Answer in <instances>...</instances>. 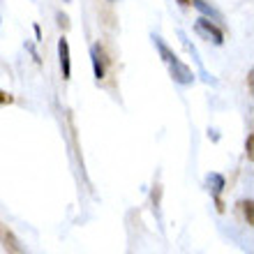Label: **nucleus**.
Wrapping results in <instances>:
<instances>
[{"instance_id":"f257e3e1","label":"nucleus","mask_w":254,"mask_h":254,"mask_svg":"<svg viewBox=\"0 0 254 254\" xmlns=\"http://www.w3.org/2000/svg\"><path fill=\"white\" fill-rule=\"evenodd\" d=\"M153 42H155V47H157V51H160V58L164 61V65L169 67L171 79H174L176 83H181V86H192V83H194L192 67L185 65V63H183L181 58H178V56L169 49V44L162 40L160 35H153Z\"/></svg>"},{"instance_id":"f03ea898","label":"nucleus","mask_w":254,"mask_h":254,"mask_svg":"<svg viewBox=\"0 0 254 254\" xmlns=\"http://www.w3.org/2000/svg\"><path fill=\"white\" fill-rule=\"evenodd\" d=\"M194 30H196V35H201L203 40L213 42L215 47H222V44H224V30H222V26L210 19H206V16H199V19H196Z\"/></svg>"},{"instance_id":"7ed1b4c3","label":"nucleus","mask_w":254,"mask_h":254,"mask_svg":"<svg viewBox=\"0 0 254 254\" xmlns=\"http://www.w3.org/2000/svg\"><path fill=\"white\" fill-rule=\"evenodd\" d=\"M90 61H93L95 79L102 81L107 76V54H104V47H102V44H93V47H90Z\"/></svg>"},{"instance_id":"20e7f679","label":"nucleus","mask_w":254,"mask_h":254,"mask_svg":"<svg viewBox=\"0 0 254 254\" xmlns=\"http://www.w3.org/2000/svg\"><path fill=\"white\" fill-rule=\"evenodd\" d=\"M0 245H2V250H5L7 254H26L21 241L14 236L12 229H7L5 224H0Z\"/></svg>"},{"instance_id":"39448f33","label":"nucleus","mask_w":254,"mask_h":254,"mask_svg":"<svg viewBox=\"0 0 254 254\" xmlns=\"http://www.w3.org/2000/svg\"><path fill=\"white\" fill-rule=\"evenodd\" d=\"M58 61H61L63 79L69 81L72 79V58H69V42H67L65 37L58 40Z\"/></svg>"},{"instance_id":"423d86ee","label":"nucleus","mask_w":254,"mask_h":254,"mask_svg":"<svg viewBox=\"0 0 254 254\" xmlns=\"http://www.w3.org/2000/svg\"><path fill=\"white\" fill-rule=\"evenodd\" d=\"M206 183H208V190H210V194L215 196V206H217V210H224V206H222V199L220 194L224 192V176L220 174H208L206 176Z\"/></svg>"},{"instance_id":"0eeeda50","label":"nucleus","mask_w":254,"mask_h":254,"mask_svg":"<svg viewBox=\"0 0 254 254\" xmlns=\"http://www.w3.org/2000/svg\"><path fill=\"white\" fill-rule=\"evenodd\" d=\"M190 5L192 7H196L201 12V16H206V19H210V21H215V23H222L224 21V16H222V12H217L208 0H190Z\"/></svg>"},{"instance_id":"6e6552de","label":"nucleus","mask_w":254,"mask_h":254,"mask_svg":"<svg viewBox=\"0 0 254 254\" xmlns=\"http://www.w3.org/2000/svg\"><path fill=\"white\" fill-rule=\"evenodd\" d=\"M178 35H181L183 47L188 49L190 54H192V58H194V61L199 63V69H201V76H203V81H206V83H215V79H213V76H208V72H206V69H203V65H201V61H199V54H196V49H194V44H192V42L188 40V35H185V33H178Z\"/></svg>"},{"instance_id":"1a4fd4ad","label":"nucleus","mask_w":254,"mask_h":254,"mask_svg":"<svg viewBox=\"0 0 254 254\" xmlns=\"http://www.w3.org/2000/svg\"><path fill=\"white\" fill-rule=\"evenodd\" d=\"M241 206H243V215H245V220H248V227H252V224H254V213H252L254 201L252 199H245Z\"/></svg>"},{"instance_id":"9d476101","label":"nucleus","mask_w":254,"mask_h":254,"mask_svg":"<svg viewBox=\"0 0 254 254\" xmlns=\"http://www.w3.org/2000/svg\"><path fill=\"white\" fill-rule=\"evenodd\" d=\"M252 148H254V136H252V134H250V136H248V141H245V150H248V160H252V157H254V150H252Z\"/></svg>"},{"instance_id":"9b49d317","label":"nucleus","mask_w":254,"mask_h":254,"mask_svg":"<svg viewBox=\"0 0 254 254\" xmlns=\"http://www.w3.org/2000/svg\"><path fill=\"white\" fill-rule=\"evenodd\" d=\"M9 102H12V95H7L0 90V104H9Z\"/></svg>"},{"instance_id":"f8f14e48","label":"nucleus","mask_w":254,"mask_h":254,"mask_svg":"<svg viewBox=\"0 0 254 254\" xmlns=\"http://www.w3.org/2000/svg\"><path fill=\"white\" fill-rule=\"evenodd\" d=\"M58 21H61V26H63V28L69 26V23H67V16H65V14H58Z\"/></svg>"},{"instance_id":"ddd939ff","label":"nucleus","mask_w":254,"mask_h":254,"mask_svg":"<svg viewBox=\"0 0 254 254\" xmlns=\"http://www.w3.org/2000/svg\"><path fill=\"white\" fill-rule=\"evenodd\" d=\"M178 5H181V7H190V0H178Z\"/></svg>"},{"instance_id":"4468645a","label":"nucleus","mask_w":254,"mask_h":254,"mask_svg":"<svg viewBox=\"0 0 254 254\" xmlns=\"http://www.w3.org/2000/svg\"><path fill=\"white\" fill-rule=\"evenodd\" d=\"M107 2H118V0H107Z\"/></svg>"}]
</instances>
